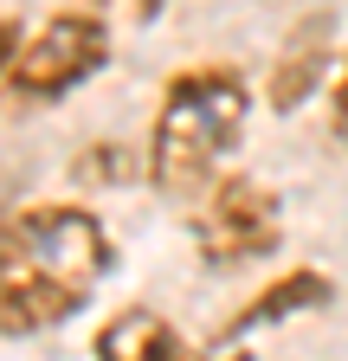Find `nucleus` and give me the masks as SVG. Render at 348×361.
<instances>
[{
  "label": "nucleus",
  "mask_w": 348,
  "mask_h": 361,
  "mask_svg": "<svg viewBox=\"0 0 348 361\" xmlns=\"http://www.w3.org/2000/svg\"><path fill=\"white\" fill-rule=\"evenodd\" d=\"M116 239L77 200H46L0 219V342L46 336L104 290Z\"/></svg>",
  "instance_id": "1"
},
{
  "label": "nucleus",
  "mask_w": 348,
  "mask_h": 361,
  "mask_svg": "<svg viewBox=\"0 0 348 361\" xmlns=\"http://www.w3.org/2000/svg\"><path fill=\"white\" fill-rule=\"evenodd\" d=\"M251 116V84L232 65H187L161 84L149 129V180L174 200H200L226 174Z\"/></svg>",
  "instance_id": "2"
},
{
  "label": "nucleus",
  "mask_w": 348,
  "mask_h": 361,
  "mask_svg": "<svg viewBox=\"0 0 348 361\" xmlns=\"http://www.w3.org/2000/svg\"><path fill=\"white\" fill-rule=\"evenodd\" d=\"M110 65V26L104 13H52L39 32L20 39L13 52V71H7V97L26 104V110H46V104H65L71 90H84L97 71Z\"/></svg>",
  "instance_id": "3"
},
{
  "label": "nucleus",
  "mask_w": 348,
  "mask_h": 361,
  "mask_svg": "<svg viewBox=\"0 0 348 361\" xmlns=\"http://www.w3.org/2000/svg\"><path fill=\"white\" fill-rule=\"evenodd\" d=\"M194 252L206 271H239V264H258L271 258L278 239H284V213H278V194L251 174H220L213 188L194 200Z\"/></svg>",
  "instance_id": "4"
},
{
  "label": "nucleus",
  "mask_w": 348,
  "mask_h": 361,
  "mask_svg": "<svg viewBox=\"0 0 348 361\" xmlns=\"http://www.w3.org/2000/svg\"><path fill=\"white\" fill-rule=\"evenodd\" d=\"M335 297V284H329V271H316V264H297V271H284V278H271L265 290H258L232 323L213 336V348H232V342H245V336H265V329H278V323H290V316H310V310H323Z\"/></svg>",
  "instance_id": "5"
},
{
  "label": "nucleus",
  "mask_w": 348,
  "mask_h": 361,
  "mask_svg": "<svg viewBox=\"0 0 348 361\" xmlns=\"http://www.w3.org/2000/svg\"><path fill=\"white\" fill-rule=\"evenodd\" d=\"M323 78H329V20L297 26L284 39V52H278V65L265 78V97H271L278 116H290V110H303L310 90H323Z\"/></svg>",
  "instance_id": "6"
},
{
  "label": "nucleus",
  "mask_w": 348,
  "mask_h": 361,
  "mask_svg": "<svg viewBox=\"0 0 348 361\" xmlns=\"http://www.w3.org/2000/svg\"><path fill=\"white\" fill-rule=\"evenodd\" d=\"M91 348H97V355H123V361H142V355L181 361V355H187V336L174 329L168 316H155V310H142V303H129V310H116L110 323L97 329Z\"/></svg>",
  "instance_id": "7"
},
{
  "label": "nucleus",
  "mask_w": 348,
  "mask_h": 361,
  "mask_svg": "<svg viewBox=\"0 0 348 361\" xmlns=\"http://www.w3.org/2000/svg\"><path fill=\"white\" fill-rule=\"evenodd\" d=\"M329 135L348 149V59H342V71L329 78Z\"/></svg>",
  "instance_id": "8"
},
{
  "label": "nucleus",
  "mask_w": 348,
  "mask_h": 361,
  "mask_svg": "<svg viewBox=\"0 0 348 361\" xmlns=\"http://www.w3.org/2000/svg\"><path fill=\"white\" fill-rule=\"evenodd\" d=\"M20 39H26V26H20L13 13H0V84H7V71H13V52H20Z\"/></svg>",
  "instance_id": "9"
},
{
  "label": "nucleus",
  "mask_w": 348,
  "mask_h": 361,
  "mask_svg": "<svg viewBox=\"0 0 348 361\" xmlns=\"http://www.w3.org/2000/svg\"><path fill=\"white\" fill-rule=\"evenodd\" d=\"M91 7H116V13H129V20H155L168 0H91Z\"/></svg>",
  "instance_id": "10"
}]
</instances>
